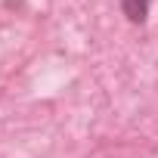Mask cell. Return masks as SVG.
Here are the masks:
<instances>
[{
  "label": "cell",
  "mask_w": 158,
  "mask_h": 158,
  "mask_svg": "<svg viewBox=\"0 0 158 158\" xmlns=\"http://www.w3.org/2000/svg\"><path fill=\"white\" fill-rule=\"evenodd\" d=\"M121 3V13L130 25H143L149 19V10H152V0H118Z\"/></svg>",
  "instance_id": "obj_1"
}]
</instances>
